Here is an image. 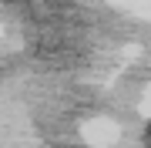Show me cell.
Segmentation results:
<instances>
[{
    "label": "cell",
    "mask_w": 151,
    "mask_h": 148,
    "mask_svg": "<svg viewBox=\"0 0 151 148\" xmlns=\"http://www.w3.org/2000/svg\"><path fill=\"white\" fill-rule=\"evenodd\" d=\"M148 145H151V128H148Z\"/></svg>",
    "instance_id": "cell-1"
}]
</instances>
